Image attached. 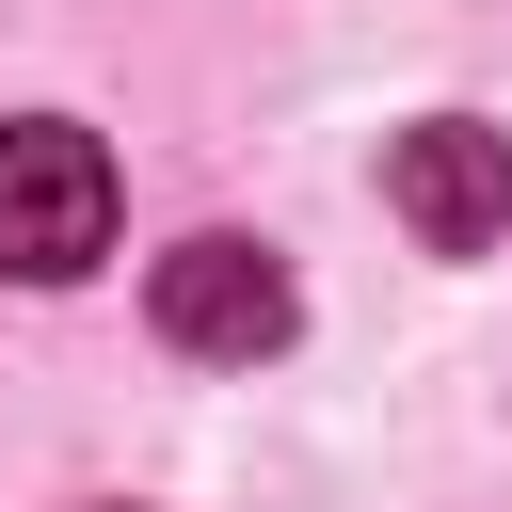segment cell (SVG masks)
Returning a JSON list of instances; mask_svg holds the SVG:
<instances>
[{"label": "cell", "instance_id": "3957f363", "mask_svg": "<svg viewBox=\"0 0 512 512\" xmlns=\"http://www.w3.org/2000/svg\"><path fill=\"white\" fill-rule=\"evenodd\" d=\"M384 208H400L432 256H496V240H512V128H480V112L400 128V144H384Z\"/></svg>", "mask_w": 512, "mask_h": 512}, {"label": "cell", "instance_id": "7a4b0ae2", "mask_svg": "<svg viewBox=\"0 0 512 512\" xmlns=\"http://www.w3.org/2000/svg\"><path fill=\"white\" fill-rule=\"evenodd\" d=\"M144 320H160V352H192V368H256V352H288L304 288H288V256H272V240L192 224V240L144 272Z\"/></svg>", "mask_w": 512, "mask_h": 512}, {"label": "cell", "instance_id": "6da1fadb", "mask_svg": "<svg viewBox=\"0 0 512 512\" xmlns=\"http://www.w3.org/2000/svg\"><path fill=\"white\" fill-rule=\"evenodd\" d=\"M112 256V144L64 128V112H16L0 128V272L16 288H64Z\"/></svg>", "mask_w": 512, "mask_h": 512}]
</instances>
